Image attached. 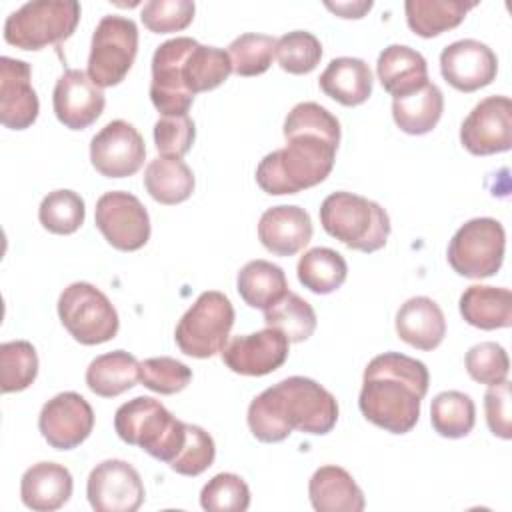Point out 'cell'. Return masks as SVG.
Here are the masks:
<instances>
[{
  "label": "cell",
  "mask_w": 512,
  "mask_h": 512,
  "mask_svg": "<svg viewBox=\"0 0 512 512\" xmlns=\"http://www.w3.org/2000/svg\"><path fill=\"white\" fill-rule=\"evenodd\" d=\"M286 146L266 154L256 168L270 196L296 194L328 178L340 144V122L318 102L296 104L284 120Z\"/></svg>",
  "instance_id": "1"
},
{
  "label": "cell",
  "mask_w": 512,
  "mask_h": 512,
  "mask_svg": "<svg viewBox=\"0 0 512 512\" xmlns=\"http://www.w3.org/2000/svg\"><path fill=\"white\" fill-rule=\"evenodd\" d=\"M246 420L260 442H282L292 430L322 436L336 426L338 402L316 380L288 376L250 402Z\"/></svg>",
  "instance_id": "2"
},
{
  "label": "cell",
  "mask_w": 512,
  "mask_h": 512,
  "mask_svg": "<svg viewBox=\"0 0 512 512\" xmlns=\"http://www.w3.org/2000/svg\"><path fill=\"white\" fill-rule=\"evenodd\" d=\"M428 384L430 374L424 362L400 352L378 354L364 368L360 412L386 432L406 434L420 418Z\"/></svg>",
  "instance_id": "3"
},
{
  "label": "cell",
  "mask_w": 512,
  "mask_h": 512,
  "mask_svg": "<svg viewBox=\"0 0 512 512\" xmlns=\"http://www.w3.org/2000/svg\"><path fill=\"white\" fill-rule=\"evenodd\" d=\"M114 430L126 444L138 446L152 458L170 464L186 438V422L170 414L156 398L136 396L114 414Z\"/></svg>",
  "instance_id": "4"
},
{
  "label": "cell",
  "mask_w": 512,
  "mask_h": 512,
  "mask_svg": "<svg viewBox=\"0 0 512 512\" xmlns=\"http://www.w3.org/2000/svg\"><path fill=\"white\" fill-rule=\"evenodd\" d=\"M322 228L360 252H376L390 236L388 212L374 200L352 192H332L320 204Z\"/></svg>",
  "instance_id": "5"
},
{
  "label": "cell",
  "mask_w": 512,
  "mask_h": 512,
  "mask_svg": "<svg viewBox=\"0 0 512 512\" xmlns=\"http://www.w3.org/2000/svg\"><path fill=\"white\" fill-rule=\"evenodd\" d=\"M80 4L74 0H32L10 12L4 22V40L22 50H40L68 40L80 22Z\"/></svg>",
  "instance_id": "6"
},
{
  "label": "cell",
  "mask_w": 512,
  "mask_h": 512,
  "mask_svg": "<svg viewBox=\"0 0 512 512\" xmlns=\"http://www.w3.org/2000/svg\"><path fill=\"white\" fill-rule=\"evenodd\" d=\"M234 326V306L218 290L202 292L184 312L174 330V340L186 356L212 358L222 352Z\"/></svg>",
  "instance_id": "7"
},
{
  "label": "cell",
  "mask_w": 512,
  "mask_h": 512,
  "mask_svg": "<svg viewBox=\"0 0 512 512\" xmlns=\"http://www.w3.org/2000/svg\"><path fill=\"white\" fill-rule=\"evenodd\" d=\"M58 316L68 334L84 344H104L118 332V312L108 296L90 282H72L58 298Z\"/></svg>",
  "instance_id": "8"
},
{
  "label": "cell",
  "mask_w": 512,
  "mask_h": 512,
  "mask_svg": "<svg viewBox=\"0 0 512 512\" xmlns=\"http://www.w3.org/2000/svg\"><path fill=\"white\" fill-rule=\"evenodd\" d=\"M138 52V26L132 18L106 14L100 18L90 44L88 76L100 88L120 84Z\"/></svg>",
  "instance_id": "9"
},
{
  "label": "cell",
  "mask_w": 512,
  "mask_h": 512,
  "mask_svg": "<svg viewBox=\"0 0 512 512\" xmlns=\"http://www.w3.org/2000/svg\"><path fill=\"white\" fill-rule=\"evenodd\" d=\"M506 232L496 218L464 222L448 244V264L464 278L494 276L504 262Z\"/></svg>",
  "instance_id": "10"
},
{
  "label": "cell",
  "mask_w": 512,
  "mask_h": 512,
  "mask_svg": "<svg viewBox=\"0 0 512 512\" xmlns=\"http://www.w3.org/2000/svg\"><path fill=\"white\" fill-rule=\"evenodd\" d=\"M198 42L190 36H176L162 42L152 54L150 100L162 116L188 114L194 94L182 80V66Z\"/></svg>",
  "instance_id": "11"
},
{
  "label": "cell",
  "mask_w": 512,
  "mask_h": 512,
  "mask_svg": "<svg viewBox=\"0 0 512 512\" xmlns=\"http://www.w3.org/2000/svg\"><path fill=\"white\" fill-rule=\"evenodd\" d=\"M94 222L108 244L122 252L140 250L150 240V216L130 192H104L96 202Z\"/></svg>",
  "instance_id": "12"
},
{
  "label": "cell",
  "mask_w": 512,
  "mask_h": 512,
  "mask_svg": "<svg viewBox=\"0 0 512 512\" xmlns=\"http://www.w3.org/2000/svg\"><path fill=\"white\" fill-rule=\"evenodd\" d=\"M86 496L96 512H136L144 502V484L132 464L110 458L92 468Z\"/></svg>",
  "instance_id": "13"
},
{
  "label": "cell",
  "mask_w": 512,
  "mask_h": 512,
  "mask_svg": "<svg viewBox=\"0 0 512 512\" xmlns=\"http://www.w3.org/2000/svg\"><path fill=\"white\" fill-rule=\"evenodd\" d=\"M460 142L474 156H490L512 148V100L488 96L480 100L460 126Z\"/></svg>",
  "instance_id": "14"
},
{
  "label": "cell",
  "mask_w": 512,
  "mask_h": 512,
  "mask_svg": "<svg viewBox=\"0 0 512 512\" xmlns=\"http://www.w3.org/2000/svg\"><path fill=\"white\" fill-rule=\"evenodd\" d=\"M146 158L140 132L126 120L108 122L90 140V162L106 178H126L136 174Z\"/></svg>",
  "instance_id": "15"
},
{
  "label": "cell",
  "mask_w": 512,
  "mask_h": 512,
  "mask_svg": "<svg viewBox=\"0 0 512 512\" xmlns=\"http://www.w3.org/2000/svg\"><path fill=\"white\" fill-rule=\"evenodd\" d=\"M94 428V410L78 392H60L50 398L38 416L42 438L56 450L80 446Z\"/></svg>",
  "instance_id": "16"
},
{
  "label": "cell",
  "mask_w": 512,
  "mask_h": 512,
  "mask_svg": "<svg viewBox=\"0 0 512 512\" xmlns=\"http://www.w3.org/2000/svg\"><path fill=\"white\" fill-rule=\"evenodd\" d=\"M290 340L276 328L266 326L254 334L234 336L222 348V362L242 376H266L288 358Z\"/></svg>",
  "instance_id": "17"
},
{
  "label": "cell",
  "mask_w": 512,
  "mask_h": 512,
  "mask_svg": "<svg viewBox=\"0 0 512 512\" xmlns=\"http://www.w3.org/2000/svg\"><path fill=\"white\" fill-rule=\"evenodd\" d=\"M440 72L452 88L476 92L496 78L498 58L484 42L464 38L448 44L440 52Z\"/></svg>",
  "instance_id": "18"
},
{
  "label": "cell",
  "mask_w": 512,
  "mask_h": 512,
  "mask_svg": "<svg viewBox=\"0 0 512 512\" xmlns=\"http://www.w3.org/2000/svg\"><path fill=\"white\" fill-rule=\"evenodd\" d=\"M52 106L56 118L66 128L84 130L100 118L106 98L102 88L90 80L88 72L70 68L56 80Z\"/></svg>",
  "instance_id": "19"
},
{
  "label": "cell",
  "mask_w": 512,
  "mask_h": 512,
  "mask_svg": "<svg viewBox=\"0 0 512 512\" xmlns=\"http://www.w3.org/2000/svg\"><path fill=\"white\" fill-rule=\"evenodd\" d=\"M40 102L32 88V70L24 60L0 58V122L10 130H26L38 118Z\"/></svg>",
  "instance_id": "20"
},
{
  "label": "cell",
  "mask_w": 512,
  "mask_h": 512,
  "mask_svg": "<svg viewBox=\"0 0 512 512\" xmlns=\"http://www.w3.org/2000/svg\"><path fill=\"white\" fill-rule=\"evenodd\" d=\"M312 238L310 214L300 206H272L258 222V240L276 256H294Z\"/></svg>",
  "instance_id": "21"
},
{
  "label": "cell",
  "mask_w": 512,
  "mask_h": 512,
  "mask_svg": "<svg viewBox=\"0 0 512 512\" xmlns=\"http://www.w3.org/2000/svg\"><path fill=\"white\" fill-rule=\"evenodd\" d=\"M72 474L56 462L32 464L20 480V498L34 512H52L62 508L72 496Z\"/></svg>",
  "instance_id": "22"
},
{
  "label": "cell",
  "mask_w": 512,
  "mask_h": 512,
  "mask_svg": "<svg viewBox=\"0 0 512 512\" xmlns=\"http://www.w3.org/2000/svg\"><path fill=\"white\" fill-rule=\"evenodd\" d=\"M396 334L412 348H438L446 336L442 308L428 296L408 298L396 312Z\"/></svg>",
  "instance_id": "23"
},
{
  "label": "cell",
  "mask_w": 512,
  "mask_h": 512,
  "mask_svg": "<svg viewBox=\"0 0 512 512\" xmlns=\"http://www.w3.org/2000/svg\"><path fill=\"white\" fill-rule=\"evenodd\" d=\"M310 504L318 512H362L366 506L360 486L340 466H320L308 482Z\"/></svg>",
  "instance_id": "24"
},
{
  "label": "cell",
  "mask_w": 512,
  "mask_h": 512,
  "mask_svg": "<svg viewBox=\"0 0 512 512\" xmlns=\"http://www.w3.org/2000/svg\"><path fill=\"white\" fill-rule=\"evenodd\" d=\"M376 74L382 88L394 98L416 92L428 84L426 58L404 44H390L380 52Z\"/></svg>",
  "instance_id": "25"
},
{
  "label": "cell",
  "mask_w": 512,
  "mask_h": 512,
  "mask_svg": "<svg viewBox=\"0 0 512 512\" xmlns=\"http://www.w3.org/2000/svg\"><path fill=\"white\" fill-rule=\"evenodd\" d=\"M372 70L362 58L340 56L330 60L318 78L322 92L342 106L364 104L372 94Z\"/></svg>",
  "instance_id": "26"
},
{
  "label": "cell",
  "mask_w": 512,
  "mask_h": 512,
  "mask_svg": "<svg viewBox=\"0 0 512 512\" xmlns=\"http://www.w3.org/2000/svg\"><path fill=\"white\" fill-rule=\"evenodd\" d=\"M460 314L480 330L508 328L512 324V292L500 286L472 284L460 296Z\"/></svg>",
  "instance_id": "27"
},
{
  "label": "cell",
  "mask_w": 512,
  "mask_h": 512,
  "mask_svg": "<svg viewBox=\"0 0 512 512\" xmlns=\"http://www.w3.org/2000/svg\"><path fill=\"white\" fill-rule=\"evenodd\" d=\"M236 288L240 298L258 310L272 308L282 300L288 290V280L284 270L278 264L268 260H250L246 262L236 278Z\"/></svg>",
  "instance_id": "28"
},
{
  "label": "cell",
  "mask_w": 512,
  "mask_h": 512,
  "mask_svg": "<svg viewBox=\"0 0 512 512\" xmlns=\"http://www.w3.org/2000/svg\"><path fill=\"white\" fill-rule=\"evenodd\" d=\"M140 380V362L126 350H114L96 356L86 368V386L102 398H114L136 386Z\"/></svg>",
  "instance_id": "29"
},
{
  "label": "cell",
  "mask_w": 512,
  "mask_h": 512,
  "mask_svg": "<svg viewBox=\"0 0 512 512\" xmlns=\"http://www.w3.org/2000/svg\"><path fill=\"white\" fill-rule=\"evenodd\" d=\"M444 112L442 90L428 82L416 92L392 100V118L396 126L412 136L428 134Z\"/></svg>",
  "instance_id": "30"
},
{
  "label": "cell",
  "mask_w": 512,
  "mask_h": 512,
  "mask_svg": "<svg viewBox=\"0 0 512 512\" xmlns=\"http://www.w3.org/2000/svg\"><path fill=\"white\" fill-rule=\"evenodd\" d=\"M194 174L182 158L158 156L144 170V188L160 204L172 206L188 200L194 192Z\"/></svg>",
  "instance_id": "31"
},
{
  "label": "cell",
  "mask_w": 512,
  "mask_h": 512,
  "mask_svg": "<svg viewBox=\"0 0 512 512\" xmlns=\"http://www.w3.org/2000/svg\"><path fill=\"white\" fill-rule=\"evenodd\" d=\"M474 6L476 2L464 0H406L404 12L412 32L422 38H432L456 28Z\"/></svg>",
  "instance_id": "32"
},
{
  "label": "cell",
  "mask_w": 512,
  "mask_h": 512,
  "mask_svg": "<svg viewBox=\"0 0 512 512\" xmlns=\"http://www.w3.org/2000/svg\"><path fill=\"white\" fill-rule=\"evenodd\" d=\"M296 272L300 284L310 292L330 294L344 284L348 276V264L340 252L318 246L306 250L300 256Z\"/></svg>",
  "instance_id": "33"
},
{
  "label": "cell",
  "mask_w": 512,
  "mask_h": 512,
  "mask_svg": "<svg viewBox=\"0 0 512 512\" xmlns=\"http://www.w3.org/2000/svg\"><path fill=\"white\" fill-rule=\"evenodd\" d=\"M232 62L226 50L216 46L196 44L182 66V80L188 92H208L228 80Z\"/></svg>",
  "instance_id": "34"
},
{
  "label": "cell",
  "mask_w": 512,
  "mask_h": 512,
  "mask_svg": "<svg viewBox=\"0 0 512 512\" xmlns=\"http://www.w3.org/2000/svg\"><path fill=\"white\" fill-rule=\"evenodd\" d=\"M432 428L442 438H464L472 432L476 422L474 400L458 390H446L434 396L430 406Z\"/></svg>",
  "instance_id": "35"
},
{
  "label": "cell",
  "mask_w": 512,
  "mask_h": 512,
  "mask_svg": "<svg viewBox=\"0 0 512 512\" xmlns=\"http://www.w3.org/2000/svg\"><path fill=\"white\" fill-rule=\"evenodd\" d=\"M264 322L270 328L280 330L290 342H304L316 330V312L294 292H288L272 308L264 310Z\"/></svg>",
  "instance_id": "36"
},
{
  "label": "cell",
  "mask_w": 512,
  "mask_h": 512,
  "mask_svg": "<svg viewBox=\"0 0 512 512\" xmlns=\"http://www.w3.org/2000/svg\"><path fill=\"white\" fill-rule=\"evenodd\" d=\"M38 376V354L28 340L0 344V388L4 394L26 390Z\"/></svg>",
  "instance_id": "37"
},
{
  "label": "cell",
  "mask_w": 512,
  "mask_h": 512,
  "mask_svg": "<svg viewBox=\"0 0 512 512\" xmlns=\"http://www.w3.org/2000/svg\"><path fill=\"white\" fill-rule=\"evenodd\" d=\"M86 218V206L74 190L48 192L38 208L40 224L52 234H74Z\"/></svg>",
  "instance_id": "38"
},
{
  "label": "cell",
  "mask_w": 512,
  "mask_h": 512,
  "mask_svg": "<svg viewBox=\"0 0 512 512\" xmlns=\"http://www.w3.org/2000/svg\"><path fill=\"white\" fill-rule=\"evenodd\" d=\"M274 50H276V38L268 34H256V32L240 34L228 46L232 72H236L238 76L264 74L272 64Z\"/></svg>",
  "instance_id": "39"
},
{
  "label": "cell",
  "mask_w": 512,
  "mask_h": 512,
  "mask_svg": "<svg viewBox=\"0 0 512 512\" xmlns=\"http://www.w3.org/2000/svg\"><path fill=\"white\" fill-rule=\"evenodd\" d=\"M274 54L284 72L308 74L320 64L322 44L312 32L294 30L276 40Z\"/></svg>",
  "instance_id": "40"
},
{
  "label": "cell",
  "mask_w": 512,
  "mask_h": 512,
  "mask_svg": "<svg viewBox=\"0 0 512 512\" xmlns=\"http://www.w3.org/2000/svg\"><path fill=\"white\" fill-rule=\"evenodd\" d=\"M200 506L208 512H244L250 506V488L238 474L220 472L204 484Z\"/></svg>",
  "instance_id": "41"
},
{
  "label": "cell",
  "mask_w": 512,
  "mask_h": 512,
  "mask_svg": "<svg viewBox=\"0 0 512 512\" xmlns=\"http://www.w3.org/2000/svg\"><path fill=\"white\" fill-rule=\"evenodd\" d=\"M192 380V370L170 356H158V358H146L140 362V382L158 394L170 396L176 392H182Z\"/></svg>",
  "instance_id": "42"
},
{
  "label": "cell",
  "mask_w": 512,
  "mask_h": 512,
  "mask_svg": "<svg viewBox=\"0 0 512 512\" xmlns=\"http://www.w3.org/2000/svg\"><path fill=\"white\" fill-rule=\"evenodd\" d=\"M216 456V446L212 436L196 426V424H186V438L176 454V458L168 464L176 474L182 476H198L204 470H208L214 462Z\"/></svg>",
  "instance_id": "43"
},
{
  "label": "cell",
  "mask_w": 512,
  "mask_h": 512,
  "mask_svg": "<svg viewBox=\"0 0 512 512\" xmlns=\"http://www.w3.org/2000/svg\"><path fill=\"white\" fill-rule=\"evenodd\" d=\"M466 372L472 380L486 384V386H496L506 380L508 370H510V360L504 350V346L496 342H480L474 344L464 358Z\"/></svg>",
  "instance_id": "44"
},
{
  "label": "cell",
  "mask_w": 512,
  "mask_h": 512,
  "mask_svg": "<svg viewBox=\"0 0 512 512\" xmlns=\"http://www.w3.org/2000/svg\"><path fill=\"white\" fill-rule=\"evenodd\" d=\"M196 6L190 0H150L142 6L140 18L154 34L184 30L194 18Z\"/></svg>",
  "instance_id": "45"
},
{
  "label": "cell",
  "mask_w": 512,
  "mask_h": 512,
  "mask_svg": "<svg viewBox=\"0 0 512 512\" xmlns=\"http://www.w3.org/2000/svg\"><path fill=\"white\" fill-rule=\"evenodd\" d=\"M196 126L194 120L184 116H162L154 124V144L160 156L182 158L194 144Z\"/></svg>",
  "instance_id": "46"
},
{
  "label": "cell",
  "mask_w": 512,
  "mask_h": 512,
  "mask_svg": "<svg viewBox=\"0 0 512 512\" xmlns=\"http://www.w3.org/2000/svg\"><path fill=\"white\" fill-rule=\"evenodd\" d=\"M484 412L488 428L494 436L512 438V416H510V382L504 380L490 386L484 394Z\"/></svg>",
  "instance_id": "47"
},
{
  "label": "cell",
  "mask_w": 512,
  "mask_h": 512,
  "mask_svg": "<svg viewBox=\"0 0 512 512\" xmlns=\"http://www.w3.org/2000/svg\"><path fill=\"white\" fill-rule=\"evenodd\" d=\"M328 10H332L334 14H338L340 18H362L370 8H372V0L368 2H326L324 4Z\"/></svg>",
  "instance_id": "48"
}]
</instances>
